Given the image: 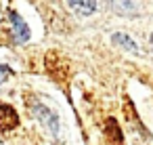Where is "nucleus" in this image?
<instances>
[{
  "instance_id": "39448f33",
  "label": "nucleus",
  "mask_w": 153,
  "mask_h": 145,
  "mask_svg": "<svg viewBox=\"0 0 153 145\" xmlns=\"http://www.w3.org/2000/svg\"><path fill=\"white\" fill-rule=\"evenodd\" d=\"M103 132H105L107 145H124V137H122V130H120V124L115 118H107Z\"/></svg>"
},
{
  "instance_id": "0eeeda50",
  "label": "nucleus",
  "mask_w": 153,
  "mask_h": 145,
  "mask_svg": "<svg viewBox=\"0 0 153 145\" xmlns=\"http://www.w3.org/2000/svg\"><path fill=\"white\" fill-rule=\"evenodd\" d=\"M67 7L76 9V13H80V15H90L97 4L94 2H76V0H71V2H67Z\"/></svg>"
},
{
  "instance_id": "423d86ee",
  "label": "nucleus",
  "mask_w": 153,
  "mask_h": 145,
  "mask_svg": "<svg viewBox=\"0 0 153 145\" xmlns=\"http://www.w3.org/2000/svg\"><path fill=\"white\" fill-rule=\"evenodd\" d=\"M115 44H120V46H124V49H128V51H132V53H138V46H136V42L132 40V38H128L126 34H113V38H111Z\"/></svg>"
},
{
  "instance_id": "f03ea898",
  "label": "nucleus",
  "mask_w": 153,
  "mask_h": 145,
  "mask_svg": "<svg viewBox=\"0 0 153 145\" xmlns=\"http://www.w3.org/2000/svg\"><path fill=\"white\" fill-rule=\"evenodd\" d=\"M34 116H38V118L48 126V130H51L53 135L59 132V118H57V114H53L48 107H44L42 103H36V105H34Z\"/></svg>"
},
{
  "instance_id": "1a4fd4ad",
  "label": "nucleus",
  "mask_w": 153,
  "mask_h": 145,
  "mask_svg": "<svg viewBox=\"0 0 153 145\" xmlns=\"http://www.w3.org/2000/svg\"><path fill=\"white\" fill-rule=\"evenodd\" d=\"M111 7L113 9H136V4L132 2H111Z\"/></svg>"
},
{
  "instance_id": "7ed1b4c3",
  "label": "nucleus",
  "mask_w": 153,
  "mask_h": 145,
  "mask_svg": "<svg viewBox=\"0 0 153 145\" xmlns=\"http://www.w3.org/2000/svg\"><path fill=\"white\" fill-rule=\"evenodd\" d=\"M17 126H19L17 111L7 103H0V130H13Z\"/></svg>"
},
{
  "instance_id": "6e6552de",
  "label": "nucleus",
  "mask_w": 153,
  "mask_h": 145,
  "mask_svg": "<svg viewBox=\"0 0 153 145\" xmlns=\"http://www.w3.org/2000/svg\"><path fill=\"white\" fill-rule=\"evenodd\" d=\"M9 76H11V67L9 65H0V84L4 80H9Z\"/></svg>"
},
{
  "instance_id": "f257e3e1",
  "label": "nucleus",
  "mask_w": 153,
  "mask_h": 145,
  "mask_svg": "<svg viewBox=\"0 0 153 145\" xmlns=\"http://www.w3.org/2000/svg\"><path fill=\"white\" fill-rule=\"evenodd\" d=\"M46 70L57 82H65L69 78V61L59 53H46Z\"/></svg>"
},
{
  "instance_id": "20e7f679",
  "label": "nucleus",
  "mask_w": 153,
  "mask_h": 145,
  "mask_svg": "<svg viewBox=\"0 0 153 145\" xmlns=\"http://www.w3.org/2000/svg\"><path fill=\"white\" fill-rule=\"evenodd\" d=\"M9 17H11V23H13V40H15L17 44L27 42V38H30V30H27L25 21H23L15 11H11V13H9Z\"/></svg>"
},
{
  "instance_id": "9d476101",
  "label": "nucleus",
  "mask_w": 153,
  "mask_h": 145,
  "mask_svg": "<svg viewBox=\"0 0 153 145\" xmlns=\"http://www.w3.org/2000/svg\"><path fill=\"white\" fill-rule=\"evenodd\" d=\"M151 44H153V36H151Z\"/></svg>"
}]
</instances>
